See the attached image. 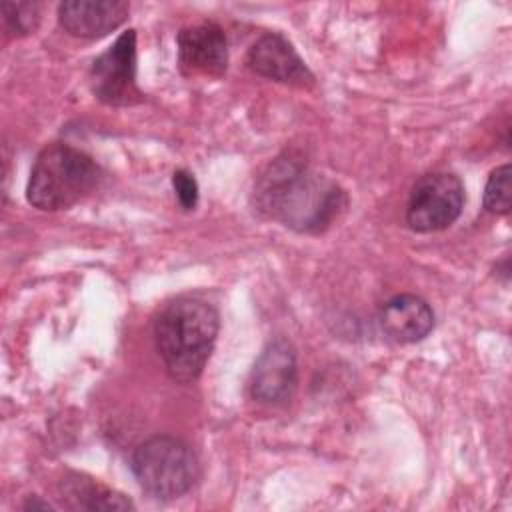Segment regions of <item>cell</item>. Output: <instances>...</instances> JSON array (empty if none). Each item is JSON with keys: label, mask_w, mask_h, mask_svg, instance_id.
Segmentation results:
<instances>
[{"label": "cell", "mask_w": 512, "mask_h": 512, "mask_svg": "<svg viewBox=\"0 0 512 512\" xmlns=\"http://www.w3.org/2000/svg\"><path fill=\"white\" fill-rule=\"evenodd\" d=\"M346 204L348 196L338 182L288 150L274 158L254 184L256 210L296 232H324Z\"/></svg>", "instance_id": "1"}, {"label": "cell", "mask_w": 512, "mask_h": 512, "mask_svg": "<svg viewBox=\"0 0 512 512\" xmlns=\"http://www.w3.org/2000/svg\"><path fill=\"white\" fill-rule=\"evenodd\" d=\"M218 328L216 308L196 296H180L160 310L154 320V342L172 380L192 382L202 374Z\"/></svg>", "instance_id": "2"}, {"label": "cell", "mask_w": 512, "mask_h": 512, "mask_svg": "<svg viewBox=\"0 0 512 512\" xmlns=\"http://www.w3.org/2000/svg\"><path fill=\"white\" fill-rule=\"evenodd\" d=\"M100 180L102 172L86 152L64 142H54L36 156L26 198L38 210H66L90 196Z\"/></svg>", "instance_id": "3"}, {"label": "cell", "mask_w": 512, "mask_h": 512, "mask_svg": "<svg viewBox=\"0 0 512 512\" xmlns=\"http://www.w3.org/2000/svg\"><path fill=\"white\" fill-rule=\"evenodd\" d=\"M132 472L140 488L156 500L186 494L198 476L192 448L174 436H152L132 454Z\"/></svg>", "instance_id": "4"}, {"label": "cell", "mask_w": 512, "mask_h": 512, "mask_svg": "<svg viewBox=\"0 0 512 512\" xmlns=\"http://www.w3.org/2000/svg\"><path fill=\"white\" fill-rule=\"evenodd\" d=\"M88 82L92 94L108 106L144 102V94L136 84V30L122 32L108 50L94 58Z\"/></svg>", "instance_id": "5"}, {"label": "cell", "mask_w": 512, "mask_h": 512, "mask_svg": "<svg viewBox=\"0 0 512 512\" xmlns=\"http://www.w3.org/2000/svg\"><path fill=\"white\" fill-rule=\"evenodd\" d=\"M464 208V184L448 172L416 180L406 202V222L416 232H438L454 224Z\"/></svg>", "instance_id": "6"}, {"label": "cell", "mask_w": 512, "mask_h": 512, "mask_svg": "<svg viewBox=\"0 0 512 512\" xmlns=\"http://www.w3.org/2000/svg\"><path fill=\"white\" fill-rule=\"evenodd\" d=\"M296 382L298 364L294 346L284 338L270 340L256 358L250 374L252 398L264 404L286 402L294 394Z\"/></svg>", "instance_id": "7"}, {"label": "cell", "mask_w": 512, "mask_h": 512, "mask_svg": "<svg viewBox=\"0 0 512 512\" xmlns=\"http://www.w3.org/2000/svg\"><path fill=\"white\" fill-rule=\"evenodd\" d=\"M176 46L184 76H222L228 68V42L224 30L214 22L182 28Z\"/></svg>", "instance_id": "8"}, {"label": "cell", "mask_w": 512, "mask_h": 512, "mask_svg": "<svg viewBox=\"0 0 512 512\" xmlns=\"http://www.w3.org/2000/svg\"><path fill=\"white\" fill-rule=\"evenodd\" d=\"M246 64L258 76L280 84L298 88H310L314 84V74L310 72V68L294 50L292 42L278 32L262 34L250 46L246 54Z\"/></svg>", "instance_id": "9"}, {"label": "cell", "mask_w": 512, "mask_h": 512, "mask_svg": "<svg viewBox=\"0 0 512 512\" xmlns=\"http://www.w3.org/2000/svg\"><path fill=\"white\" fill-rule=\"evenodd\" d=\"M128 12L124 0H66L58 6V22L70 36L100 38L124 24Z\"/></svg>", "instance_id": "10"}, {"label": "cell", "mask_w": 512, "mask_h": 512, "mask_svg": "<svg viewBox=\"0 0 512 512\" xmlns=\"http://www.w3.org/2000/svg\"><path fill=\"white\" fill-rule=\"evenodd\" d=\"M382 332L396 344L424 340L434 328V312L426 300L414 294H396L380 308Z\"/></svg>", "instance_id": "11"}, {"label": "cell", "mask_w": 512, "mask_h": 512, "mask_svg": "<svg viewBox=\"0 0 512 512\" xmlns=\"http://www.w3.org/2000/svg\"><path fill=\"white\" fill-rule=\"evenodd\" d=\"M62 500L76 510H128L134 508L122 494L86 478L82 474H68L60 484Z\"/></svg>", "instance_id": "12"}, {"label": "cell", "mask_w": 512, "mask_h": 512, "mask_svg": "<svg viewBox=\"0 0 512 512\" xmlns=\"http://www.w3.org/2000/svg\"><path fill=\"white\" fill-rule=\"evenodd\" d=\"M512 206V166L502 164L490 172L484 186V208L492 214H508Z\"/></svg>", "instance_id": "13"}, {"label": "cell", "mask_w": 512, "mask_h": 512, "mask_svg": "<svg viewBox=\"0 0 512 512\" xmlns=\"http://www.w3.org/2000/svg\"><path fill=\"white\" fill-rule=\"evenodd\" d=\"M4 28L12 36H26L40 22V6L36 2H2Z\"/></svg>", "instance_id": "14"}, {"label": "cell", "mask_w": 512, "mask_h": 512, "mask_svg": "<svg viewBox=\"0 0 512 512\" xmlns=\"http://www.w3.org/2000/svg\"><path fill=\"white\" fill-rule=\"evenodd\" d=\"M172 186H174L178 204L184 210H194L198 204V182L194 174H190L188 170H176L172 174Z\"/></svg>", "instance_id": "15"}, {"label": "cell", "mask_w": 512, "mask_h": 512, "mask_svg": "<svg viewBox=\"0 0 512 512\" xmlns=\"http://www.w3.org/2000/svg\"><path fill=\"white\" fill-rule=\"evenodd\" d=\"M24 508H28V510H30V508H44V510H46V508H52V506H50L48 502H36V500L32 502V500H30Z\"/></svg>", "instance_id": "16"}]
</instances>
